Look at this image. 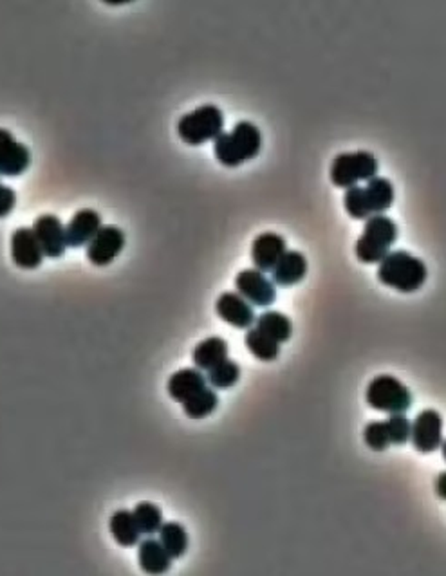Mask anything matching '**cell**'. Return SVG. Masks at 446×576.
I'll use <instances>...</instances> for the list:
<instances>
[{
	"label": "cell",
	"instance_id": "6da1fadb",
	"mask_svg": "<svg viewBox=\"0 0 446 576\" xmlns=\"http://www.w3.org/2000/svg\"><path fill=\"white\" fill-rule=\"evenodd\" d=\"M429 269L425 262L409 251H390L378 268V278L383 286L400 293H414L427 282Z\"/></svg>",
	"mask_w": 446,
	"mask_h": 576
},
{
	"label": "cell",
	"instance_id": "7a4b0ae2",
	"mask_svg": "<svg viewBox=\"0 0 446 576\" xmlns=\"http://www.w3.org/2000/svg\"><path fill=\"white\" fill-rule=\"evenodd\" d=\"M260 148L262 134L251 121H238L231 132H223L218 139H214V154L218 161L228 168H235L255 159Z\"/></svg>",
	"mask_w": 446,
	"mask_h": 576
},
{
	"label": "cell",
	"instance_id": "3957f363",
	"mask_svg": "<svg viewBox=\"0 0 446 576\" xmlns=\"http://www.w3.org/2000/svg\"><path fill=\"white\" fill-rule=\"evenodd\" d=\"M394 185L385 177H372L365 187H350L345 190V212L358 221H367L370 216L387 212L394 203Z\"/></svg>",
	"mask_w": 446,
	"mask_h": 576
},
{
	"label": "cell",
	"instance_id": "277c9868",
	"mask_svg": "<svg viewBox=\"0 0 446 576\" xmlns=\"http://www.w3.org/2000/svg\"><path fill=\"white\" fill-rule=\"evenodd\" d=\"M396 240L398 227L390 217L383 214L370 216L361 237L356 240L354 253L363 264H380L390 253V248Z\"/></svg>",
	"mask_w": 446,
	"mask_h": 576
},
{
	"label": "cell",
	"instance_id": "5b68a950",
	"mask_svg": "<svg viewBox=\"0 0 446 576\" xmlns=\"http://www.w3.org/2000/svg\"><path fill=\"white\" fill-rule=\"evenodd\" d=\"M224 132V115L218 106L207 104L183 116L177 123V134L187 145L198 147L218 139Z\"/></svg>",
	"mask_w": 446,
	"mask_h": 576
},
{
	"label": "cell",
	"instance_id": "8992f818",
	"mask_svg": "<svg viewBox=\"0 0 446 576\" xmlns=\"http://www.w3.org/2000/svg\"><path fill=\"white\" fill-rule=\"evenodd\" d=\"M365 399L370 409L387 414L407 412L412 407V392L403 381L390 374L376 376L367 387Z\"/></svg>",
	"mask_w": 446,
	"mask_h": 576
},
{
	"label": "cell",
	"instance_id": "52a82bcc",
	"mask_svg": "<svg viewBox=\"0 0 446 576\" xmlns=\"http://www.w3.org/2000/svg\"><path fill=\"white\" fill-rule=\"evenodd\" d=\"M378 159L365 150L338 154L331 165V183L338 188L356 187L360 181H369L378 176Z\"/></svg>",
	"mask_w": 446,
	"mask_h": 576
},
{
	"label": "cell",
	"instance_id": "ba28073f",
	"mask_svg": "<svg viewBox=\"0 0 446 576\" xmlns=\"http://www.w3.org/2000/svg\"><path fill=\"white\" fill-rule=\"evenodd\" d=\"M277 284L266 277L264 271L242 269L235 278L237 293L242 295L251 306L269 308L277 300Z\"/></svg>",
	"mask_w": 446,
	"mask_h": 576
},
{
	"label": "cell",
	"instance_id": "9c48e42d",
	"mask_svg": "<svg viewBox=\"0 0 446 576\" xmlns=\"http://www.w3.org/2000/svg\"><path fill=\"white\" fill-rule=\"evenodd\" d=\"M412 445L421 454H432L443 443V418L438 410L427 409L420 412L412 423Z\"/></svg>",
	"mask_w": 446,
	"mask_h": 576
},
{
	"label": "cell",
	"instance_id": "30bf717a",
	"mask_svg": "<svg viewBox=\"0 0 446 576\" xmlns=\"http://www.w3.org/2000/svg\"><path fill=\"white\" fill-rule=\"evenodd\" d=\"M125 248V233L117 227H102L87 244V258L91 264L104 268L112 264Z\"/></svg>",
	"mask_w": 446,
	"mask_h": 576
},
{
	"label": "cell",
	"instance_id": "8fae6325",
	"mask_svg": "<svg viewBox=\"0 0 446 576\" xmlns=\"http://www.w3.org/2000/svg\"><path fill=\"white\" fill-rule=\"evenodd\" d=\"M33 231H35L36 240H38L46 257L60 258L66 253V249H67L66 227L62 225V221L56 216H53V214L40 216L33 225Z\"/></svg>",
	"mask_w": 446,
	"mask_h": 576
},
{
	"label": "cell",
	"instance_id": "7c38bea8",
	"mask_svg": "<svg viewBox=\"0 0 446 576\" xmlns=\"http://www.w3.org/2000/svg\"><path fill=\"white\" fill-rule=\"evenodd\" d=\"M31 165V152L27 147L18 143L15 136L0 128V176L18 177Z\"/></svg>",
	"mask_w": 446,
	"mask_h": 576
},
{
	"label": "cell",
	"instance_id": "4fadbf2b",
	"mask_svg": "<svg viewBox=\"0 0 446 576\" xmlns=\"http://www.w3.org/2000/svg\"><path fill=\"white\" fill-rule=\"evenodd\" d=\"M219 318L237 329H249L257 322L253 306L238 293H223L216 302Z\"/></svg>",
	"mask_w": 446,
	"mask_h": 576
},
{
	"label": "cell",
	"instance_id": "5bb4252c",
	"mask_svg": "<svg viewBox=\"0 0 446 576\" xmlns=\"http://www.w3.org/2000/svg\"><path fill=\"white\" fill-rule=\"evenodd\" d=\"M288 251L286 238L279 233L266 231L255 237L251 244V260L257 269L268 273L273 271V268L279 264L282 255Z\"/></svg>",
	"mask_w": 446,
	"mask_h": 576
},
{
	"label": "cell",
	"instance_id": "9a60e30c",
	"mask_svg": "<svg viewBox=\"0 0 446 576\" xmlns=\"http://www.w3.org/2000/svg\"><path fill=\"white\" fill-rule=\"evenodd\" d=\"M44 251L33 228H16L11 235V258L22 269H36L44 260Z\"/></svg>",
	"mask_w": 446,
	"mask_h": 576
},
{
	"label": "cell",
	"instance_id": "2e32d148",
	"mask_svg": "<svg viewBox=\"0 0 446 576\" xmlns=\"http://www.w3.org/2000/svg\"><path fill=\"white\" fill-rule=\"evenodd\" d=\"M207 387H208L207 376L201 372V369L196 367V369H181L174 372L168 379L167 390L174 401L183 405L185 401H188L192 396H196Z\"/></svg>",
	"mask_w": 446,
	"mask_h": 576
},
{
	"label": "cell",
	"instance_id": "e0dca14e",
	"mask_svg": "<svg viewBox=\"0 0 446 576\" xmlns=\"http://www.w3.org/2000/svg\"><path fill=\"white\" fill-rule=\"evenodd\" d=\"M102 227L104 225H102V217L98 212H95L91 208L76 212L73 216V219L69 221V225L66 227L67 246L69 248L87 246Z\"/></svg>",
	"mask_w": 446,
	"mask_h": 576
},
{
	"label": "cell",
	"instance_id": "ac0fdd59",
	"mask_svg": "<svg viewBox=\"0 0 446 576\" xmlns=\"http://www.w3.org/2000/svg\"><path fill=\"white\" fill-rule=\"evenodd\" d=\"M137 561L139 568L147 575H163L170 570L172 557L163 548L161 541H156L152 537H147L137 544Z\"/></svg>",
	"mask_w": 446,
	"mask_h": 576
},
{
	"label": "cell",
	"instance_id": "d6986e66",
	"mask_svg": "<svg viewBox=\"0 0 446 576\" xmlns=\"http://www.w3.org/2000/svg\"><path fill=\"white\" fill-rule=\"evenodd\" d=\"M273 282L282 288L295 286L308 275V258L300 251H286L271 271Z\"/></svg>",
	"mask_w": 446,
	"mask_h": 576
},
{
	"label": "cell",
	"instance_id": "ffe728a7",
	"mask_svg": "<svg viewBox=\"0 0 446 576\" xmlns=\"http://www.w3.org/2000/svg\"><path fill=\"white\" fill-rule=\"evenodd\" d=\"M192 359L198 369L208 372L210 369L228 359V344L221 337H210L194 347Z\"/></svg>",
	"mask_w": 446,
	"mask_h": 576
},
{
	"label": "cell",
	"instance_id": "44dd1931",
	"mask_svg": "<svg viewBox=\"0 0 446 576\" xmlns=\"http://www.w3.org/2000/svg\"><path fill=\"white\" fill-rule=\"evenodd\" d=\"M109 530L114 541L123 548H134L136 544H139L141 531L136 524L134 513L128 510H117L112 515Z\"/></svg>",
	"mask_w": 446,
	"mask_h": 576
},
{
	"label": "cell",
	"instance_id": "7402d4cb",
	"mask_svg": "<svg viewBox=\"0 0 446 576\" xmlns=\"http://www.w3.org/2000/svg\"><path fill=\"white\" fill-rule=\"evenodd\" d=\"M255 328L266 333L268 337H271L273 340H277L279 344L288 342L293 335L291 320L284 313H279V311H266L260 317H257Z\"/></svg>",
	"mask_w": 446,
	"mask_h": 576
},
{
	"label": "cell",
	"instance_id": "603a6c76",
	"mask_svg": "<svg viewBox=\"0 0 446 576\" xmlns=\"http://www.w3.org/2000/svg\"><path fill=\"white\" fill-rule=\"evenodd\" d=\"M244 344L248 347V350L260 361H275L280 354V344L257 328L248 329L244 337Z\"/></svg>",
	"mask_w": 446,
	"mask_h": 576
},
{
	"label": "cell",
	"instance_id": "cb8c5ba5",
	"mask_svg": "<svg viewBox=\"0 0 446 576\" xmlns=\"http://www.w3.org/2000/svg\"><path fill=\"white\" fill-rule=\"evenodd\" d=\"M159 541L172 559H181L188 550V533L179 522H165L159 530Z\"/></svg>",
	"mask_w": 446,
	"mask_h": 576
},
{
	"label": "cell",
	"instance_id": "d4e9b609",
	"mask_svg": "<svg viewBox=\"0 0 446 576\" xmlns=\"http://www.w3.org/2000/svg\"><path fill=\"white\" fill-rule=\"evenodd\" d=\"M132 513H134V519H136V524H137L141 535H147V537L157 535L161 526L165 524L161 508L152 504V502H139L132 510Z\"/></svg>",
	"mask_w": 446,
	"mask_h": 576
},
{
	"label": "cell",
	"instance_id": "484cf974",
	"mask_svg": "<svg viewBox=\"0 0 446 576\" xmlns=\"http://www.w3.org/2000/svg\"><path fill=\"white\" fill-rule=\"evenodd\" d=\"M218 405H219V396L216 394V390L207 387L196 396H192L188 401H185L183 410L192 419H205L216 412Z\"/></svg>",
	"mask_w": 446,
	"mask_h": 576
},
{
	"label": "cell",
	"instance_id": "4316f807",
	"mask_svg": "<svg viewBox=\"0 0 446 576\" xmlns=\"http://www.w3.org/2000/svg\"><path fill=\"white\" fill-rule=\"evenodd\" d=\"M207 379L214 389H221V390L231 389L240 379V367L237 361L228 358V359H224L223 363H219L208 370Z\"/></svg>",
	"mask_w": 446,
	"mask_h": 576
},
{
	"label": "cell",
	"instance_id": "83f0119b",
	"mask_svg": "<svg viewBox=\"0 0 446 576\" xmlns=\"http://www.w3.org/2000/svg\"><path fill=\"white\" fill-rule=\"evenodd\" d=\"M387 430H389V438H390V445H405L411 440V432H412V423L409 421V418L405 416V412H396L390 414L387 418Z\"/></svg>",
	"mask_w": 446,
	"mask_h": 576
},
{
	"label": "cell",
	"instance_id": "f1b7e54d",
	"mask_svg": "<svg viewBox=\"0 0 446 576\" xmlns=\"http://www.w3.org/2000/svg\"><path fill=\"white\" fill-rule=\"evenodd\" d=\"M363 440L367 443V447L374 452H383L389 449L390 445V438H389V430H387V423L385 421H370L365 430H363Z\"/></svg>",
	"mask_w": 446,
	"mask_h": 576
},
{
	"label": "cell",
	"instance_id": "f546056e",
	"mask_svg": "<svg viewBox=\"0 0 446 576\" xmlns=\"http://www.w3.org/2000/svg\"><path fill=\"white\" fill-rule=\"evenodd\" d=\"M16 205V194L11 187L0 185V219L7 217Z\"/></svg>",
	"mask_w": 446,
	"mask_h": 576
},
{
	"label": "cell",
	"instance_id": "4dcf8cb0",
	"mask_svg": "<svg viewBox=\"0 0 446 576\" xmlns=\"http://www.w3.org/2000/svg\"><path fill=\"white\" fill-rule=\"evenodd\" d=\"M434 488H436V493H438V497H440V499H443V500H446V471H441V473L438 475V479H436V484H434Z\"/></svg>",
	"mask_w": 446,
	"mask_h": 576
},
{
	"label": "cell",
	"instance_id": "1f68e13d",
	"mask_svg": "<svg viewBox=\"0 0 446 576\" xmlns=\"http://www.w3.org/2000/svg\"><path fill=\"white\" fill-rule=\"evenodd\" d=\"M102 2H106L109 5H125V4H130L134 0H102Z\"/></svg>",
	"mask_w": 446,
	"mask_h": 576
},
{
	"label": "cell",
	"instance_id": "d6a6232c",
	"mask_svg": "<svg viewBox=\"0 0 446 576\" xmlns=\"http://www.w3.org/2000/svg\"><path fill=\"white\" fill-rule=\"evenodd\" d=\"M441 454H443V460L446 461V441L441 443Z\"/></svg>",
	"mask_w": 446,
	"mask_h": 576
}]
</instances>
